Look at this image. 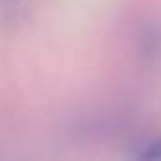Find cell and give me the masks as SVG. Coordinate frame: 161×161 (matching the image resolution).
Segmentation results:
<instances>
[{"instance_id":"cell-1","label":"cell","mask_w":161,"mask_h":161,"mask_svg":"<svg viewBox=\"0 0 161 161\" xmlns=\"http://www.w3.org/2000/svg\"><path fill=\"white\" fill-rule=\"evenodd\" d=\"M142 159H161V136L153 142H150L142 152H140Z\"/></svg>"}]
</instances>
